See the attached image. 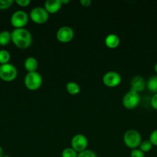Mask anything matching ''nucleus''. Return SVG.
<instances>
[{
    "instance_id": "obj_28",
    "label": "nucleus",
    "mask_w": 157,
    "mask_h": 157,
    "mask_svg": "<svg viewBox=\"0 0 157 157\" xmlns=\"http://www.w3.org/2000/svg\"><path fill=\"white\" fill-rule=\"evenodd\" d=\"M3 150L2 148V147L0 146V157H3Z\"/></svg>"
},
{
    "instance_id": "obj_1",
    "label": "nucleus",
    "mask_w": 157,
    "mask_h": 157,
    "mask_svg": "<svg viewBox=\"0 0 157 157\" xmlns=\"http://www.w3.org/2000/svg\"><path fill=\"white\" fill-rule=\"evenodd\" d=\"M11 35H12V43L18 48H27L32 44V34L25 28L15 29L11 32Z\"/></svg>"
},
{
    "instance_id": "obj_30",
    "label": "nucleus",
    "mask_w": 157,
    "mask_h": 157,
    "mask_svg": "<svg viewBox=\"0 0 157 157\" xmlns=\"http://www.w3.org/2000/svg\"><path fill=\"white\" fill-rule=\"evenodd\" d=\"M154 71H155V73L157 74V62L155 63V65H154Z\"/></svg>"
},
{
    "instance_id": "obj_22",
    "label": "nucleus",
    "mask_w": 157,
    "mask_h": 157,
    "mask_svg": "<svg viewBox=\"0 0 157 157\" xmlns=\"http://www.w3.org/2000/svg\"><path fill=\"white\" fill-rule=\"evenodd\" d=\"M77 157H97L95 152L90 150H86L81 153H78Z\"/></svg>"
},
{
    "instance_id": "obj_2",
    "label": "nucleus",
    "mask_w": 157,
    "mask_h": 157,
    "mask_svg": "<svg viewBox=\"0 0 157 157\" xmlns=\"http://www.w3.org/2000/svg\"><path fill=\"white\" fill-rule=\"evenodd\" d=\"M123 141L126 146L129 148L136 149L139 147L142 142V136L139 132L134 129H130L126 131L123 135Z\"/></svg>"
},
{
    "instance_id": "obj_18",
    "label": "nucleus",
    "mask_w": 157,
    "mask_h": 157,
    "mask_svg": "<svg viewBox=\"0 0 157 157\" xmlns=\"http://www.w3.org/2000/svg\"><path fill=\"white\" fill-rule=\"evenodd\" d=\"M152 147H153V145L151 144V142L149 140H142L141 144H140L139 147V149L145 153L150 151L152 149Z\"/></svg>"
},
{
    "instance_id": "obj_11",
    "label": "nucleus",
    "mask_w": 157,
    "mask_h": 157,
    "mask_svg": "<svg viewBox=\"0 0 157 157\" xmlns=\"http://www.w3.org/2000/svg\"><path fill=\"white\" fill-rule=\"evenodd\" d=\"M130 85V90H134V91L139 94V92L143 91L144 89L146 87V82L143 77L135 76L131 80Z\"/></svg>"
},
{
    "instance_id": "obj_21",
    "label": "nucleus",
    "mask_w": 157,
    "mask_h": 157,
    "mask_svg": "<svg viewBox=\"0 0 157 157\" xmlns=\"http://www.w3.org/2000/svg\"><path fill=\"white\" fill-rule=\"evenodd\" d=\"M13 0H0V10L7 9L13 4Z\"/></svg>"
},
{
    "instance_id": "obj_8",
    "label": "nucleus",
    "mask_w": 157,
    "mask_h": 157,
    "mask_svg": "<svg viewBox=\"0 0 157 157\" xmlns=\"http://www.w3.org/2000/svg\"><path fill=\"white\" fill-rule=\"evenodd\" d=\"M88 147V140L85 135L78 133L71 140V147L77 153H81L86 150Z\"/></svg>"
},
{
    "instance_id": "obj_24",
    "label": "nucleus",
    "mask_w": 157,
    "mask_h": 157,
    "mask_svg": "<svg viewBox=\"0 0 157 157\" xmlns=\"http://www.w3.org/2000/svg\"><path fill=\"white\" fill-rule=\"evenodd\" d=\"M130 157H145V153L139 148L133 149L131 151Z\"/></svg>"
},
{
    "instance_id": "obj_27",
    "label": "nucleus",
    "mask_w": 157,
    "mask_h": 157,
    "mask_svg": "<svg viewBox=\"0 0 157 157\" xmlns=\"http://www.w3.org/2000/svg\"><path fill=\"white\" fill-rule=\"evenodd\" d=\"M80 4L83 6H84V7H89L92 4V1L91 0H81Z\"/></svg>"
},
{
    "instance_id": "obj_26",
    "label": "nucleus",
    "mask_w": 157,
    "mask_h": 157,
    "mask_svg": "<svg viewBox=\"0 0 157 157\" xmlns=\"http://www.w3.org/2000/svg\"><path fill=\"white\" fill-rule=\"evenodd\" d=\"M16 4H18L19 6L22 7H26L31 3L30 0H16L15 1Z\"/></svg>"
},
{
    "instance_id": "obj_20",
    "label": "nucleus",
    "mask_w": 157,
    "mask_h": 157,
    "mask_svg": "<svg viewBox=\"0 0 157 157\" xmlns=\"http://www.w3.org/2000/svg\"><path fill=\"white\" fill-rule=\"evenodd\" d=\"M62 157H77L78 153L73 150L72 147H67L62 152Z\"/></svg>"
},
{
    "instance_id": "obj_23",
    "label": "nucleus",
    "mask_w": 157,
    "mask_h": 157,
    "mask_svg": "<svg viewBox=\"0 0 157 157\" xmlns=\"http://www.w3.org/2000/svg\"><path fill=\"white\" fill-rule=\"evenodd\" d=\"M149 140L153 146L157 147V129L154 130L149 135Z\"/></svg>"
},
{
    "instance_id": "obj_9",
    "label": "nucleus",
    "mask_w": 157,
    "mask_h": 157,
    "mask_svg": "<svg viewBox=\"0 0 157 157\" xmlns=\"http://www.w3.org/2000/svg\"><path fill=\"white\" fill-rule=\"evenodd\" d=\"M122 77L116 71H108L103 75V82L109 87H115L121 83Z\"/></svg>"
},
{
    "instance_id": "obj_14",
    "label": "nucleus",
    "mask_w": 157,
    "mask_h": 157,
    "mask_svg": "<svg viewBox=\"0 0 157 157\" xmlns=\"http://www.w3.org/2000/svg\"><path fill=\"white\" fill-rule=\"evenodd\" d=\"M38 65V61L34 57H29L24 61V67L28 72L36 71Z\"/></svg>"
},
{
    "instance_id": "obj_12",
    "label": "nucleus",
    "mask_w": 157,
    "mask_h": 157,
    "mask_svg": "<svg viewBox=\"0 0 157 157\" xmlns=\"http://www.w3.org/2000/svg\"><path fill=\"white\" fill-rule=\"evenodd\" d=\"M61 0H47L45 2V9L49 14H55L60 10L62 7Z\"/></svg>"
},
{
    "instance_id": "obj_5",
    "label": "nucleus",
    "mask_w": 157,
    "mask_h": 157,
    "mask_svg": "<svg viewBox=\"0 0 157 157\" xmlns=\"http://www.w3.org/2000/svg\"><path fill=\"white\" fill-rule=\"evenodd\" d=\"M28 21H29V15L23 10L15 11L10 18L11 25L15 29L24 28L28 23Z\"/></svg>"
},
{
    "instance_id": "obj_31",
    "label": "nucleus",
    "mask_w": 157,
    "mask_h": 157,
    "mask_svg": "<svg viewBox=\"0 0 157 157\" xmlns=\"http://www.w3.org/2000/svg\"><path fill=\"white\" fill-rule=\"evenodd\" d=\"M3 157H11V156H4Z\"/></svg>"
},
{
    "instance_id": "obj_25",
    "label": "nucleus",
    "mask_w": 157,
    "mask_h": 157,
    "mask_svg": "<svg viewBox=\"0 0 157 157\" xmlns=\"http://www.w3.org/2000/svg\"><path fill=\"white\" fill-rule=\"evenodd\" d=\"M150 104L154 110H157V93L153 94L150 100Z\"/></svg>"
},
{
    "instance_id": "obj_3",
    "label": "nucleus",
    "mask_w": 157,
    "mask_h": 157,
    "mask_svg": "<svg viewBox=\"0 0 157 157\" xmlns=\"http://www.w3.org/2000/svg\"><path fill=\"white\" fill-rule=\"evenodd\" d=\"M25 86L30 90H38L42 84V78L38 72H28L24 78Z\"/></svg>"
},
{
    "instance_id": "obj_15",
    "label": "nucleus",
    "mask_w": 157,
    "mask_h": 157,
    "mask_svg": "<svg viewBox=\"0 0 157 157\" xmlns=\"http://www.w3.org/2000/svg\"><path fill=\"white\" fill-rule=\"evenodd\" d=\"M66 88L68 93L72 95H76L80 92V86L74 81H69L66 84Z\"/></svg>"
},
{
    "instance_id": "obj_16",
    "label": "nucleus",
    "mask_w": 157,
    "mask_h": 157,
    "mask_svg": "<svg viewBox=\"0 0 157 157\" xmlns=\"http://www.w3.org/2000/svg\"><path fill=\"white\" fill-rule=\"evenodd\" d=\"M11 41H12V35H11L10 32L6 30L0 32V45H7L10 43Z\"/></svg>"
},
{
    "instance_id": "obj_4",
    "label": "nucleus",
    "mask_w": 157,
    "mask_h": 157,
    "mask_svg": "<svg viewBox=\"0 0 157 157\" xmlns=\"http://www.w3.org/2000/svg\"><path fill=\"white\" fill-rule=\"evenodd\" d=\"M18 71L16 67L10 63L0 65V78L6 82H11L16 78Z\"/></svg>"
},
{
    "instance_id": "obj_29",
    "label": "nucleus",
    "mask_w": 157,
    "mask_h": 157,
    "mask_svg": "<svg viewBox=\"0 0 157 157\" xmlns=\"http://www.w3.org/2000/svg\"><path fill=\"white\" fill-rule=\"evenodd\" d=\"M69 0H61V2H62V4H66V3H69Z\"/></svg>"
},
{
    "instance_id": "obj_17",
    "label": "nucleus",
    "mask_w": 157,
    "mask_h": 157,
    "mask_svg": "<svg viewBox=\"0 0 157 157\" xmlns=\"http://www.w3.org/2000/svg\"><path fill=\"white\" fill-rule=\"evenodd\" d=\"M146 87L149 91L153 94L157 93V75H153L148 79L146 82Z\"/></svg>"
},
{
    "instance_id": "obj_7",
    "label": "nucleus",
    "mask_w": 157,
    "mask_h": 157,
    "mask_svg": "<svg viewBox=\"0 0 157 157\" xmlns=\"http://www.w3.org/2000/svg\"><path fill=\"white\" fill-rule=\"evenodd\" d=\"M31 20L37 24H43L49 20V14L45 8L35 7L31 10L29 14Z\"/></svg>"
},
{
    "instance_id": "obj_13",
    "label": "nucleus",
    "mask_w": 157,
    "mask_h": 157,
    "mask_svg": "<svg viewBox=\"0 0 157 157\" xmlns=\"http://www.w3.org/2000/svg\"><path fill=\"white\" fill-rule=\"evenodd\" d=\"M120 43L119 37L115 34H109L105 38V44L109 48H115Z\"/></svg>"
},
{
    "instance_id": "obj_6",
    "label": "nucleus",
    "mask_w": 157,
    "mask_h": 157,
    "mask_svg": "<svg viewBox=\"0 0 157 157\" xmlns=\"http://www.w3.org/2000/svg\"><path fill=\"white\" fill-rule=\"evenodd\" d=\"M140 102V96L139 94L134 90H130L129 92L124 95L123 98V104L126 109L135 108L139 105Z\"/></svg>"
},
{
    "instance_id": "obj_10",
    "label": "nucleus",
    "mask_w": 157,
    "mask_h": 157,
    "mask_svg": "<svg viewBox=\"0 0 157 157\" xmlns=\"http://www.w3.org/2000/svg\"><path fill=\"white\" fill-rule=\"evenodd\" d=\"M74 38V30L69 26H62L56 32V38L62 43H67Z\"/></svg>"
},
{
    "instance_id": "obj_19",
    "label": "nucleus",
    "mask_w": 157,
    "mask_h": 157,
    "mask_svg": "<svg viewBox=\"0 0 157 157\" xmlns=\"http://www.w3.org/2000/svg\"><path fill=\"white\" fill-rule=\"evenodd\" d=\"M11 55L8 51L4 50H0V64H5L9 63L10 61Z\"/></svg>"
}]
</instances>
